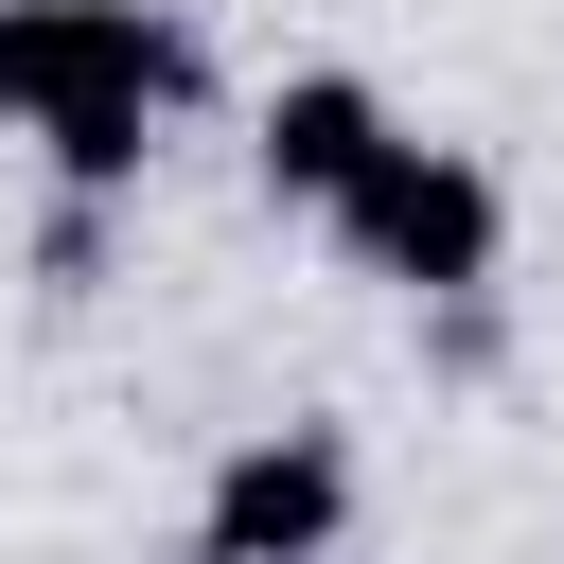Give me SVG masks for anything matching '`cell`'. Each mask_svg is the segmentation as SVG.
I'll return each instance as SVG.
<instances>
[{"mask_svg":"<svg viewBox=\"0 0 564 564\" xmlns=\"http://www.w3.org/2000/svg\"><path fill=\"white\" fill-rule=\"evenodd\" d=\"M370 141H388V88H370V70H282V88H264V123H247V159H264V194H282V212H335Z\"/></svg>","mask_w":564,"mask_h":564,"instance_id":"obj_4","label":"cell"},{"mask_svg":"<svg viewBox=\"0 0 564 564\" xmlns=\"http://www.w3.org/2000/svg\"><path fill=\"white\" fill-rule=\"evenodd\" d=\"M317 229L352 247V282H405V300H476V282H494V247H511V194H494L458 141H405V123H388Z\"/></svg>","mask_w":564,"mask_h":564,"instance_id":"obj_1","label":"cell"},{"mask_svg":"<svg viewBox=\"0 0 564 564\" xmlns=\"http://www.w3.org/2000/svg\"><path fill=\"white\" fill-rule=\"evenodd\" d=\"M212 88V35L176 0H0V123H53V106H194Z\"/></svg>","mask_w":564,"mask_h":564,"instance_id":"obj_2","label":"cell"},{"mask_svg":"<svg viewBox=\"0 0 564 564\" xmlns=\"http://www.w3.org/2000/svg\"><path fill=\"white\" fill-rule=\"evenodd\" d=\"M35 159H53V194H106V212H123V194L159 176V106H53Z\"/></svg>","mask_w":564,"mask_h":564,"instance_id":"obj_5","label":"cell"},{"mask_svg":"<svg viewBox=\"0 0 564 564\" xmlns=\"http://www.w3.org/2000/svg\"><path fill=\"white\" fill-rule=\"evenodd\" d=\"M352 546V441L335 423H247L194 494V564H335Z\"/></svg>","mask_w":564,"mask_h":564,"instance_id":"obj_3","label":"cell"}]
</instances>
